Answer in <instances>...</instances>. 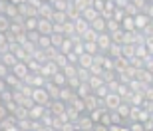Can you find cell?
Listing matches in <instances>:
<instances>
[{
    "label": "cell",
    "mask_w": 153,
    "mask_h": 131,
    "mask_svg": "<svg viewBox=\"0 0 153 131\" xmlns=\"http://www.w3.org/2000/svg\"><path fill=\"white\" fill-rule=\"evenodd\" d=\"M62 72L64 74H66V78H76V75H78V64H66V66H64L62 68Z\"/></svg>",
    "instance_id": "obj_24"
},
{
    "label": "cell",
    "mask_w": 153,
    "mask_h": 131,
    "mask_svg": "<svg viewBox=\"0 0 153 131\" xmlns=\"http://www.w3.org/2000/svg\"><path fill=\"white\" fill-rule=\"evenodd\" d=\"M129 129H131V131H143L145 127H143V123H141V121H131Z\"/></svg>",
    "instance_id": "obj_41"
},
{
    "label": "cell",
    "mask_w": 153,
    "mask_h": 131,
    "mask_svg": "<svg viewBox=\"0 0 153 131\" xmlns=\"http://www.w3.org/2000/svg\"><path fill=\"white\" fill-rule=\"evenodd\" d=\"M58 64L54 62V60H48L46 64H42V70H40V74H44V75H48V78H52V75L58 72Z\"/></svg>",
    "instance_id": "obj_12"
},
{
    "label": "cell",
    "mask_w": 153,
    "mask_h": 131,
    "mask_svg": "<svg viewBox=\"0 0 153 131\" xmlns=\"http://www.w3.org/2000/svg\"><path fill=\"white\" fill-rule=\"evenodd\" d=\"M32 99H34L36 103L48 105L52 97H50V93H48V90H46V86H36L34 90H32Z\"/></svg>",
    "instance_id": "obj_1"
},
{
    "label": "cell",
    "mask_w": 153,
    "mask_h": 131,
    "mask_svg": "<svg viewBox=\"0 0 153 131\" xmlns=\"http://www.w3.org/2000/svg\"><path fill=\"white\" fill-rule=\"evenodd\" d=\"M0 103H2V93H0Z\"/></svg>",
    "instance_id": "obj_47"
},
{
    "label": "cell",
    "mask_w": 153,
    "mask_h": 131,
    "mask_svg": "<svg viewBox=\"0 0 153 131\" xmlns=\"http://www.w3.org/2000/svg\"><path fill=\"white\" fill-rule=\"evenodd\" d=\"M40 34H46L50 36L54 32V22H52V18H40L38 16V28H36Z\"/></svg>",
    "instance_id": "obj_4"
},
{
    "label": "cell",
    "mask_w": 153,
    "mask_h": 131,
    "mask_svg": "<svg viewBox=\"0 0 153 131\" xmlns=\"http://www.w3.org/2000/svg\"><path fill=\"white\" fill-rule=\"evenodd\" d=\"M72 50H74V40L66 36V40L62 42V46H60V52H62V54H70Z\"/></svg>",
    "instance_id": "obj_29"
},
{
    "label": "cell",
    "mask_w": 153,
    "mask_h": 131,
    "mask_svg": "<svg viewBox=\"0 0 153 131\" xmlns=\"http://www.w3.org/2000/svg\"><path fill=\"white\" fill-rule=\"evenodd\" d=\"M79 16L84 18V20H88V22H91V20H96V18L100 16V10H97L96 6L91 4V6H88V8H85V10L79 14Z\"/></svg>",
    "instance_id": "obj_14"
},
{
    "label": "cell",
    "mask_w": 153,
    "mask_h": 131,
    "mask_svg": "<svg viewBox=\"0 0 153 131\" xmlns=\"http://www.w3.org/2000/svg\"><path fill=\"white\" fill-rule=\"evenodd\" d=\"M151 111H153V103H151Z\"/></svg>",
    "instance_id": "obj_49"
},
{
    "label": "cell",
    "mask_w": 153,
    "mask_h": 131,
    "mask_svg": "<svg viewBox=\"0 0 153 131\" xmlns=\"http://www.w3.org/2000/svg\"><path fill=\"white\" fill-rule=\"evenodd\" d=\"M123 32H125L123 28H119V30H115V32H109V36H111V40H114L115 44H123Z\"/></svg>",
    "instance_id": "obj_37"
},
{
    "label": "cell",
    "mask_w": 153,
    "mask_h": 131,
    "mask_svg": "<svg viewBox=\"0 0 153 131\" xmlns=\"http://www.w3.org/2000/svg\"><path fill=\"white\" fill-rule=\"evenodd\" d=\"M135 30H143V28H147L149 26V22H151V18L145 14V12H137L135 16Z\"/></svg>",
    "instance_id": "obj_11"
},
{
    "label": "cell",
    "mask_w": 153,
    "mask_h": 131,
    "mask_svg": "<svg viewBox=\"0 0 153 131\" xmlns=\"http://www.w3.org/2000/svg\"><path fill=\"white\" fill-rule=\"evenodd\" d=\"M121 101H123V97L119 95L117 91H109L108 95L103 97V107L105 109H117Z\"/></svg>",
    "instance_id": "obj_2"
},
{
    "label": "cell",
    "mask_w": 153,
    "mask_h": 131,
    "mask_svg": "<svg viewBox=\"0 0 153 131\" xmlns=\"http://www.w3.org/2000/svg\"><path fill=\"white\" fill-rule=\"evenodd\" d=\"M42 2H50V0H42Z\"/></svg>",
    "instance_id": "obj_48"
},
{
    "label": "cell",
    "mask_w": 153,
    "mask_h": 131,
    "mask_svg": "<svg viewBox=\"0 0 153 131\" xmlns=\"http://www.w3.org/2000/svg\"><path fill=\"white\" fill-rule=\"evenodd\" d=\"M74 26H76V32H78V34H84L85 30L90 28V22L79 16V18H76V20H74Z\"/></svg>",
    "instance_id": "obj_20"
},
{
    "label": "cell",
    "mask_w": 153,
    "mask_h": 131,
    "mask_svg": "<svg viewBox=\"0 0 153 131\" xmlns=\"http://www.w3.org/2000/svg\"><path fill=\"white\" fill-rule=\"evenodd\" d=\"M6 115H10V111H8V107H6L4 103H0V121L4 119Z\"/></svg>",
    "instance_id": "obj_43"
},
{
    "label": "cell",
    "mask_w": 153,
    "mask_h": 131,
    "mask_svg": "<svg viewBox=\"0 0 153 131\" xmlns=\"http://www.w3.org/2000/svg\"><path fill=\"white\" fill-rule=\"evenodd\" d=\"M4 80H6V86L10 87V90H14V87H20V84H22V80H20L18 75H14L12 72H10L8 75H6Z\"/></svg>",
    "instance_id": "obj_21"
},
{
    "label": "cell",
    "mask_w": 153,
    "mask_h": 131,
    "mask_svg": "<svg viewBox=\"0 0 153 131\" xmlns=\"http://www.w3.org/2000/svg\"><path fill=\"white\" fill-rule=\"evenodd\" d=\"M84 50L88 52V54H94V56H96L97 52H100V48H97V42L96 40H85L84 42Z\"/></svg>",
    "instance_id": "obj_27"
},
{
    "label": "cell",
    "mask_w": 153,
    "mask_h": 131,
    "mask_svg": "<svg viewBox=\"0 0 153 131\" xmlns=\"http://www.w3.org/2000/svg\"><path fill=\"white\" fill-rule=\"evenodd\" d=\"M46 109H48V105H44V103H34V105L28 109V117L30 119H42V115L46 113Z\"/></svg>",
    "instance_id": "obj_8"
},
{
    "label": "cell",
    "mask_w": 153,
    "mask_h": 131,
    "mask_svg": "<svg viewBox=\"0 0 153 131\" xmlns=\"http://www.w3.org/2000/svg\"><path fill=\"white\" fill-rule=\"evenodd\" d=\"M52 46V40H50V36H46V34H40V40H38V48L40 50H46V48H50Z\"/></svg>",
    "instance_id": "obj_34"
},
{
    "label": "cell",
    "mask_w": 153,
    "mask_h": 131,
    "mask_svg": "<svg viewBox=\"0 0 153 131\" xmlns=\"http://www.w3.org/2000/svg\"><path fill=\"white\" fill-rule=\"evenodd\" d=\"M94 93H96L97 97H102V99H103V97H105V95L109 93V90H108V84H102V86L97 87V90H94Z\"/></svg>",
    "instance_id": "obj_38"
},
{
    "label": "cell",
    "mask_w": 153,
    "mask_h": 131,
    "mask_svg": "<svg viewBox=\"0 0 153 131\" xmlns=\"http://www.w3.org/2000/svg\"><path fill=\"white\" fill-rule=\"evenodd\" d=\"M147 2H153V0H147Z\"/></svg>",
    "instance_id": "obj_50"
},
{
    "label": "cell",
    "mask_w": 153,
    "mask_h": 131,
    "mask_svg": "<svg viewBox=\"0 0 153 131\" xmlns=\"http://www.w3.org/2000/svg\"><path fill=\"white\" fill-rule=\"evenodd\" d=\"M52 14H54V6H52V2H42L38 8V16L40 18H52Z\"/></svg>",
    "instance_id": "obj_13"
},
{
    "label": "cell",
    "mask_w": 153,
    "mask_h": 131,
    "mask_svg": "<svg viewBox=\"0 0 153 131\" xmlns=\"http://www.w3.org/2000/svg\"><path fill=\"white\" fill-rule=\"evenodd\" d=\"M97 42V48H100V52H105L108 54V50L111 48V44H114V40H111V36H109V32H100L96 38Z\"/></svg>",
    "instance_id": "obj_3"
},
{
    "label": "cell",
    "mask_w": 153,
    "mask_h": 131,
    "mask_svg": "<svg viewBox=\"0 0 153 131\" xmlns=\"http://www.w3.org/2000/svg\"><path fill=\"white\" fill-rule=\"evenodd\" d=\"M54 62L58 64V68H60V70H62L64 66H66V64H70V62H68V56H66V54H62V52H58V54H56Z\"/></svg>",
    "instance_id": "obj_35"
},
{
    "label": "cell",
    "mask_w": 153,
    "mask_h": 131,
    "mask_svg": "<svg viewBox=\"0 0 153 131\" xmlns=\"http://www.w3.org/2000/svg\"><path fill=\"white\" fill-rule=\"evenodd\" d=\"M46 90H48V93H50L52 99H58V97H60V91H62V87L56 86V84L50 80V81H46Z\"/></svg>",
    "instance_id": "obj_17"
},
{
    "label": "cell",
    "mask_w": 153,
    "mask_h": 131,
    "mask_svg": "<svg viewBox=\"0 0 153 131\" xmlns=\"http://www.w3.org/2000/svg\"><path fill=\"white\" fill-rule=\"evenodd\" d=\"M0 62L6 64V66L12 70L18 62H20V60H18V56H16V54H14L12 50H8V52H4V54H0Z\"/></svg>",
    "instance_id": "obj_9"
},
{
    "label": "cell",
    "mask_w": 153,
    "mask_h": 131,
    "mask_svg": "<svg viewBox=\"0 0 153 131\" xmlns=\"http://www.w3.org/2000/svg\"><path fill=\"white\" fill-rule=\"evenodd\" d=\"M28 129H32V119L30 117L18 119V131H28Z\"/></svg>",
    "instance_id": "obj_33"
},
{
    "label": "cell",
    "mask_w": 153,
    "mask_h": 131,
    "mask_svg": "<svg viewBox=\"0 0 153 131\" xmlns=\"http://www.w3.org/2000/svg\"><path fill=\"white\" fill-rule=\"evenodd\" d=\"M121 48H123V44H115V42H114V44H111V48L108 50V54H109L111 58H119V56H123V54H121Z\"/></svg>",
    "instance_id": "obj_31"
},
{
    "label": "cell",
    "mask_w": 153,
    "mask_h": 131,
    "mask_svg": "<svg viewBox=\"0 0 153 131\" xmlns=\"http://www.w3.org/2000/svg\"><path fill=\"white\" fill-rule=\"evenodd\" d=\"M88 84H90V87H91V90H97V87L102 86V84H105V81H103V78H102V75H91Z\"/></svg>",
    "instance_id": "obj_36"
},
{
    "label": "cell",
    "mask_w": 153,
    "mask_h": 131,
    "mask_svg": "<svg viewBox=\"0 0 153 131\" xmlns=\"http://www.w3.org/2000/svg\"><path fill=\"white\" fill-rule=\"evenodd\" d=\"M115 111H117L123 119H127V117H129V111H131V103L129 101H121V103H119V107L115 109Z\"/></svg>",
    "instance_id": "obj_25"
},
{
    "label": "cell",
    "mask_w": 153,
    "mask_h": 131,
    "mask_svg": "<svg viewBox=\"0 0 153 131\" xmlns=\"http://www.w3.org/2000/svg\"><path fill=\"white\" fill-rule=\"evenodd\" d=\"M105 22H108V20H105V18H103L102 14H100V16H97L96 20H91V22H90V26H91L94 30H96L97 34H100V32H105Z\"/></svg>",
    "instance_id": "obj_16"
},
{
    "label": "cell",
    "mask_w": 153,
    "mask_h": 131,
    "mask_svg": "<svg viewBox=\"0 0 153 131\" xmlns=\"http://www.w3.org/2000/svg\"><path fill=\"white\" fill-rule=\"evenodd\" d=\"M4 90H8V86H6V80H4V78H0V93H2Z\"/></svg>",
    "instance_id": "obj_45"
},
{
    "label": "cell",
    "mask_w": 153,
    "mask_h": 131,
    "mask_svg": "<svg viewBox=\"0 0 153 131\" xmlns=\"http://www.w3.org/2000/svg\"><path fill=\"white\" fill-rule=\"evenodd\" d=\"M76 93H78L79 97H88L90 93H94V90L90 87V84H88V81H82V84L76 87Z\"/></svg>",
    "instance_id": "obj_19"
},
{
    "label": "cell",
    "mask_w": 153,
    "mask_h": 131,
    "mask_svg": "<svg viewBox=\"0 0 153 131\" xmlns=\"http://www.w3.org/2000/svg\"><path fill=\"white\" fill-rule=\"evenodd\" d=\"M70 105H74L79 113H85V111H88V109H85V99H84V97H79V95H76L74 99L70 101Z\"/></svg>",
    "instance_id": "obj_23"
},
{
    "label": "cell",
    "mask_w": 153,
    "mask_h": 131,
    "mask_svg": "<svg viewBox=\"0 0 153 131\" xmlns=\"http://www.w3.org/2000/svg\"><path fill=\"white\" fill-rule=\"evenodd\" d=\"M131 4H135L137 10L143 12V10H145V6H147V0H131Z\"/></svg>",
    "instance_id": "obj_40"
},
{
    "label": "cell",
    "mask_w": 153,
    "mask_h": 131,
    "mask_svg": "<svg viewBox=\"0 0 153 131\" xmlns=\"http://www.w3.org/2000/svg\"><path fill=\"white\" fill-rule=\"evenodd\" d=\"M121 28L123 30H135V18L129 16V14H125V18L121 20Z\"/></svg>",
    "instance_id": "obj_28"
},
{
    "label": "cell",
    "mask_w": 153,
    "mask_h": 131,
    "mask_svg": "<svg viewBox=\"0 0 153 131\" xmlns=\"http://www.w3.org/2000/svg\"><path fill=\"white\" fill-rule=\"evenodd\" d=\"M0 129H4V131H18V119H16V115H6L4 119L0 121Z\"/></svg>",
    "instance_id": "obj_6"
},
{
    "label": "cell",
    "mask_w": 153,
    "mask_h": 131,
    "mask_svg": "<svg viewBox=\"0 0 153 131\" xmlns=\"http://www.w3.org/2000/svg\"><path fill=\"white\" fill-rule=\"evenodd\" d=\"M8 74H10V68H8L6 64H2V62H0V78H6Z\"/></svg>",
    "instance_id": "obj_42"
},
{
    "label": "cell",
    "mask_w": 153,
    "mask_h": 131,
    "mask_svg": "<svg viewBox=\"0 0 153 131\" xmlns=\"http://www.w3.org/2000/svg\"><path fill=\"white\" fill-rule=\"evenodd\" d=\"M38 28V16H28L24 18V30L28 32V30H36Z\"/></svg>",
    "instance_id": "obj_26"
},
{
    "label": "cell",
    "mask_w": 153,
    "mask_h": 131,
    "mask_svg": "<svg viewBox=\"0 0 153 131\" xmlns=\"http://www.w3.org/2000/svg\"><path fill=\"white\" fill-rule=\"evenodd\" d=\"M10 24H12V20L6 16V14L0 12V32H8V30H10Z\"/></svg>",
    "instance_id": "obj_30"
},
{
    "label": "cell",
    "mask_w": 153,
    "mask_h": 131,
    "mask_svg": "<svg viewBox=\"0 0 153 131\" xmlns=\"http://www.w3.org/2000/svg\"><path fill=\"white\" fill-rule=\"evenodd\" d=\"M143 12L153 20V2H147V6H145V10H143Z\"/></svg>",
    "instance_id": "obj_44"
},
{
    "label": "cell",
    "mask_w": 153,
    "mask_h": 131,
    "mask_svg": "<svg viewBox=\"0 0 153 131\" xmlns=\"http://www.w3.org/2000/svg\"><path fill=\"white\" fill-rule=\"evenodd\" d=\"M78 66H82V68H91V66H94V54H88V52L79 54Z\"/></svg>",
    "instance_id": "obj_15"
},
{
    "label": "cell",
    "mask_w": 153,
    "mask_h": 131,
    "mask_svg": "<svg viewBox=\"0 0 153 131\" xmlns=\"http://www.w3.org/2000/svg\"><path fill=\"white\" fill-rule=\"evenodd\" d=\"M121 28V24L115 20V18H109L108 22H105V32H115V30Z\"/></svg>",
    "instance_id": "obj_32"
},
{
    "label": "cell",
    "mask_w": 153,
    "mask_h": 131,
    "mask_svg": "<svg viewBox=\"0 0 153 131\" xmlns=\"http://www.w3.org/2000/svg\"><path fill=\"white\" fill-rule=\"evenodd\" d=\"M50 40H52V46L60 50V46H62V42L66 40V34H62V32H52V34H50Z\"/></svg>",
    "instance_id": "obj_22"
},
{
    "label": "cell",
    "mask_w": 153,
    "mask_h": 131,
    "mask_svg": "<svg viewBox=\"0 0 153 131\" xmlns=\"http://www.w3.org/2000/svg\"><path fill=\"white\" fill-rule=\"evenodd\" d=\"M10 2H14V4H18V6H20V4H24L26 0H10Z\"/></svg>",
    "instance_id": "obj_46"
},
{
    "label": "cell",
    "mask_w": 153,
    "mask_h": 131,
    "mask_svg": "<svg viewBox=\"0 0 153 131\" xmlns=\"http://www.w3.org/2000/svg\"><path fill=\"white\" fill-rule=\"evenodd\" d=\"M76 129H94V119L90 117V113L88 115H79L78 121H76Z\"/></svg>",
    "instance_id": "obj_10"
},
{
    "label": "cell",
    "mask_w": 153,
    "mask_h": 131,
    "mask_svg": "<svg viewBox=\"0 0 153 131\" xmlns=\"http://www.w3.org/2000/svg\"><path fill=\"white\" fill-rule=\"evenodd\" d=\"M66 107H68V103L64 101V99H50V103H48V109L52 111V115H60L66 111Z\"/></svg>",
    "instance_id": "obj_5"
},
{
    "label": "cell",
    "mask_w": 153,
    "mask_h": 131,
    "mask_svg": "<svg viewBox=\"0 0 153 131\" xmlns=\"http://www.w3.org/2000/svg\"><path fill=\"white\" fill-rule=\"evenodd\" d=\"M114 18L117 20L119 24H121V20L125 18V10H123V8H119V6H115V10H114Z\"/></svg>",
    "instance_id": "obj_39"
},
{
    "label": "cell",
    "mask_w": 153,
    "mask_h": 131,
    "mask_svg": "<svg viewBox=\"0 0 153 131\" xmlns=\"http://www.w3.org/2000/svg\"><path fill=\"white\" fill-rule=\"evenodd\" d=\"M50 80L54 81L56 86H60V87H62V86H68V78H66V74H64L62 70H58L56 74H54V75L50 78Z\"/></svg>",
    "instance_id": "obj_18"
},
{
    "label": "cell",
    "mask_w": 153,
    "mask_h": 131,
    "mask_svg": "<svg viewBox=\"0 0 153 131\" xmlns=\"http://www.w3.org/2000/svg\"><path fill=\"white\" fill-rule=\"evenodd\" d=\"M12 74L14 75H18V78H20V80H26V75L30 74V68H28V62H22V60H20V62L16 64V66H14V68L10 70Z\"/></svg>",
    "instance_id": "obj_7"
}]
</instances>
